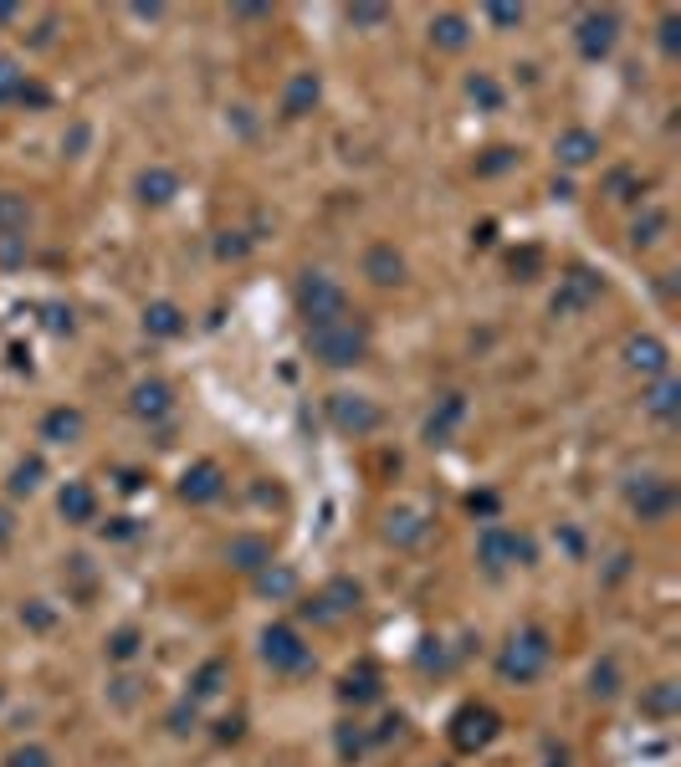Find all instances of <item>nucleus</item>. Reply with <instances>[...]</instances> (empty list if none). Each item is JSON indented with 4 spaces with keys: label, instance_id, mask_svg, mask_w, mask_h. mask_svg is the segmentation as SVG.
Masks as SVG:
<instances>
[{
    "label": "nucleus",
    "instance_id": "nucleus-1",
    "mask_svg": "<svg viewBox=\"0 0 681 767\" xmlns=\"http://www.w3.org/2000/svg\"><path fill=\"white\" fill-rule=\"evenodd\" d=\"M308 348H313V358H323L328 369H354L369 353V333L354 318H333L323 328H308Z\"/></svg>",
    "mask_w": 681,
    "mask_h": 767
},
{
    "label": "nucleus",
    "instance_id": "nucleus-2",
    "mask_svg": "<svg viewBox=\"0 0 681 767\" xmlns=\"http://www.w3.org/2000/svg\"><path fill=\"white\" fill-rule=\"evenodd\" d=\"M548 660H553L548 635H543V629H523V635H513V645L497 655V675H502V681L528 686V681H538V675L548 670Z\"/></svg>",
    "mask_w": 681,
    "mask_h": 767
},
{
    "label": "nucleus",
    "instance_id": "nucleus-3",
    "mask_svg": "<svg viewBox=\"0 0 681 767\" xmlns=\"http://www.w3.org/2000/svg\"><path fill=\"white\" fill-rule=\"evenodd\" d=\"M297 312L308 318V328H323L333 318H349V297L344 287H338L333 277H303V287H297Z\"/></svg>",
    "mask_w": 681,
    "mask_h": 767
},
{
    "label": "nucleus",
    "instance_id": "nucleus-4",
    "mask_svg": "<svg viewBox=\"0 0 681 767\" xmlns=\"http://www.w3.org/2000/svg\"><path fill=\"white\" fill-rule=\"evenodd\" d=\"M262 660L282 675H297V670H308L313 665V650L303 645V635H297L292 624H267V635H262Z\"/></svg>",
    "mask_w": 681,
    "mask_h": 767
},
{
    "label": "nucleus",
    "instance_id": "nucleus-5",
    "mask_svg": "<svg viewBox=\"0 0 681 767\" xmlns=\"http://www.w3.org/2000/svg\"><path fill=\"white\" fill-rule=\"evenodd\" d=\"M328 420L359 440V435H374L385 415H379V404H369L364 394H328Z\"/></svg>",
    "mask_w": 681,
    "mask_h": 767
},
{
    "label": "nucleus",
    "instance_id": "nucleus-6",
    "mask_svg": "<svg viewBox=\"0 0 681 767\" xmlns=\"http://www.w3.org/2000/svg\"><path fill=\"white\" fill-rule=\"evenodd\" d=\"M497 737V711L492 706H461L456 721H451V742L456 752H477Z\"/></svg>",
    "mask_w": 681,
    "mask_h": 767
},
{
    "label": "nucleus",
    "instance_id": "nucleus-7",
    "mask_svg": "<svg viewBox=\"0 0 681 767\" xmlns=\"http://www.w3.org/2000/svg\"><path fill=\"white\" fill-rule=\"evenodd\" d=\"M477 558H482L492 573H502V568H513L518 558H533V548L523 543L518 532H507V527H487V532H482V543H477Z\"/></svg>",
    "mask_w": 681,
    "mask_h": 767
},
{
    "label": "nucleus",
    "instance_id": "nucleus-8",
    "mask_svg": "<svg viewBox=\"0 0 681 767\" xmlns=\"http://www.w3.org/2000/svg\"><path fill=\"white\" fill-rule=\"evenodd\" d=\"M221 491H226V471H221L216 461H200V466H190V471H185V481H180V496H185L190 507L216 502Z\"/></svg>",
    "mask_w": 681,
    "mask_h": 767
},
{
    "label": "nucleus",
    "instance_id": "nucleus-9",
    "mask_svg": "<svg viewBox=\"0 0 681 767\" xmlns=\"http://www.w3.org/2000/svg\"><path fill=\"white\" fill-rule=\"evenodd\" d=\"M615 31H620L615 11H589V16L579 21V52H584V57H605V52L615 47Z\"/></svg>",
    "mask_w": 681,
    "mask_h": 767
},
{
    "label": "nucleus",
    "instance_id": "nucleus-10",
    "mask_svg": "<svg viewBox=\"0 0 681 767\" xmlns=\"http://www.w3.org/2000/svg\"><path fill=\"white\" fill-rule=\"evenodd\" d=\"M630 502H635V512H641L646 522H656V517H666V512L676 507V486L661 481V476H646L641 486L630 491Z\"/></svg>",
    "mask_w": 681,
    "mask_h": 767
},
{
    "label": "nucleus",
    "instance_id": "nucleus-11",
    "mask_svg": "<svg viewBox=\"0 0 681 767\" xmlns=\"http://www.w3.org/2000/svg\"><path fill=\"white\" fill-rule=\"evenodd\" d=\"M226 558H231V568H241V573H262V568L272 563V543H267V537L241 532V537H231V543H226Z\"/></svg>",
    "mask_w": 681,
    "mask_h": 767
},
{
    "label": "nucleus",
    "instance_id": "nucleus-12",
    "mask_svg": "<svg viewBox=\"0 0 681 767\" xmlns=\"http://www.w3.org/2000/svg\"><path fill=\"white\" fill-rule=\"evenodd\" d=\"M57 507H62L67 522H93L98 517V491L88 481H67L62 496H57Z\"/></svg>",
    "mask_w": 681,
    "mask_h": 767
},
{
    "label": "nucleus",
    "instance_id": "nucleus-13",
    "mask_svg": "<svg viewBox=\"0 0 681 767\" xmlns=\"http://www.w3.org/2000/svg\"><path fill=\"white\" fill-rule=\"evenodd\" d=\"M364 272H369V282H379V287H395V282H405V256H400L395 246H374V251L364 256Z\"/></svg>",
    "mask_w": 681,
    "mask_h": 767
},
{
    "label": "nucleus",
    "instance_id": "nucleus-14",
    "mask_svg": "<svg viewBox=\"0 0 681 767\" xmlns=\"http://www.w3.org/2000/svg\"><path fill=\"white\" fill-rule=\"evenodd\" d=\"M594 297H600V277H589V272H569V277H564V292L553 297V312H574V307H589Z\"/></svg>",
    "mask_w": 681,
    "mask_h": 767
},
{
    "label": "nucleus",
    "instance_id": "nucleus-15",
    "mask_svg": "<svg viewBox=\"0 0 681 767\" xmlns=\"http://www.w3.org/2000/svg\"><path fill=\"white\" fill-rule=\"evenodd\" d=\"M461 415H466V399H461V394H446V399H441V410L425 420V440H431V445H446L451 430L461 425Z\"/></svg>",
    "mask_w": 681,
    "mask_h": 767
},
{
    "label": "nucleus",
    "instance_id": "nucleus-16",
    "mask_svg": "<svg viewBox=\"0 0 681 767\" xmlns=\"http://www.w3.org/2000/svg\"><path fill=\"white\" fill-rule=\"evenodd\" d=\"M625 364L641 369V374H661V369H666V348H661L656 338H630V343H625Z\"/></svg>",
    "mask_w": 681,
    "mask_h": 767
},
{
    "label": "nucleus",
    "instance_id": "nucleus-17",
    "mask_svg": "<svg viewBox=\"0 0 681 767\" xmlns=\"http://www.w3.org/2000/svg\"><path fill=\"white\" fill-rule=\"evenodd\" d=\"M594 154H600V139H594L589 128H569L564 139H559V159L569 164V169H579V164H589Z\"/></svg>",
    "mask_w": 681,
    "mask_h": 767
},
{
    "label": "nucleus",
    "instance_id": "nucleus-18",
    "mask_svg": "<svg viewBox=\"0 0 681 767\" xmlns=\"http://www.w3.org/2000/svg\"><path fill=\"white\" fill-rule=\"evenodd\" d=\"M308 103H318V77L313 72H297L292 87H287V98H282V113L297 118V113H308Z\"/></svg>",
    "mask_w": 681,
    "mask_h": 767
},
{
    "label": "nucleus",
    "instance_id": "nucleus-19",
    "mask_svg": "<svg viewBox=\"0 0 681 767\" xmlns=\"http://www.w3.org/2000/svg\"><path fill=\"white\" fill-rule=\"evenodd\" d=\"M144 328H149L154 338H175V333L185 328V318H180L175 302H154V307L144 312Z\"/></svg>",
    "mask_w": 681,
    "mask_h": 767
},
{
    "label": "nucleus",
    "instance_id": "nucleus-20",
    "mask_svg": "<svg viewBox=\"0 0 681 767\" xmlns=\"http://www.w3.org/2000/svg\"><path fill=\"white\" fill-rule=\"evenodd\" d=\"M26 220H31V210H26V195H11V190H0V236H21V231H26Z\"/></svg>",
    "mask_w": 681,
    "mask_h": 767
},
{
    "label": "nucleus",
    "instance_id": "nucleus-21",
    "mask_svg": "<svg viewBox=\"0 0 681 767\" xmlns=\"http://www.w3.org/2000/svg\"><path fill=\"white\" fill-rule=\"evenodd\" d=\"M175 190H180V179L169 174V169H144V174H139V195H144L149 205H164Z\"/></svg>",
    "mask_w": 681,
    "mask_h": 767
},
{
    "label": "nucleus",
    "instance_id": "nucleus-22",
    "mask_svg": "<svg viewBox=\"0 0 681 767\" xmlns=\"http://www.w3.org/2000/svg\"><path fill=\"white\" fill-rule=\"evenodd\" d=\"M41 435L57 440V445H67V440L82 435V415H77V410H52L47 420H41Z\"/></svg>",
    "mask_w": 681,
    "mask_h": 767
},
{
    "label": "nucleus",
    "instance_id": "nucleus-23",
    "mask_svg": "<svg viewBox=\"0 0 681 767\" xmlns=\"http://www.w3.org/2000/svg\"><path fill=\"white\" fill-rule=\"evenodd\" d=\"M164 410H169V389H164L159 379H149V384L134 389V415H149V420H154V415H164Z\"/></svg>",
    "mask_w": 681,
    "mask_h": 767
},
{
    "label": "nucleus",
    "instance_id": "nucleus-24",
    "mask_svg": "<svg viewBox=\"0 0 681 767\" xmlns=\"http://www.w3.org/2000/svg\"><path fill=\"white\" fill-rule=\"evenodd\" d=\"M676 399H681V384H676V379H661V384L646 394V410H651L656 420H676Z\"/></svg>",
    "mask_w": 681,
    "mask_h": 767
},
{
    "label": "nucleus",
    "instance_id": "nucleus-25",
    "mask_svg": "<svg viewBox=\"0 0 681 767\" xmlns=\"http://www.w3.org/2000/svg\"><path fill=\"white\" fill-rule=\"evenodd\" d=\"M221 681H226V660H205L200 665V675L190 681V696L200 701V696H216L221 691Z\"/></svg>",
    "mask_w": 681,
    "mask_h": 767
},
{
    "label": "nucleus",
    "instance_id": "nucleus-26",
    "mask_svg": "<svg viewBox=\"0 0 681 767\" xmlns=\"http://www.w3.org/2000/svg\"><path fill=\"white\" fill-rule=\"evenodd\" d=\"M431 36L441 41V47H466V21L461 16H441V21H431Z\"/></svg>",
    "mask_w": 681,
    "mask_h": 767
},
{
    "label": "nucleus",
    "instance_id": "nucleus-27",
    "mask_svg": "<svg viewBox=\"0 0 681 767\" xmlns=\"http://www.w3.org/2000/svg\"><path fill=\"white\" fill-rule=\"evenodd\" d=\"M390 543H420V537H425V522L420 517H410V512H400V517H390Z\"/></svg>",
    "mask_w": 681,
    "mask_h": 767
},
{
    "label": "nucleus",
    "instance_id": "nucleus-28",
    "mask_svg": "<svg viewBox=\"0 0 681 767\" xmlns=\"http://www.w3.org/2000/svg\"><path fill=\"white\" fill-rule=\"evenodd\" d=\"M292 589H297V578H292L287 568H272V563L262 568V594H272V599H287Z\"/></svg>",
    "mask_w": 681,
    "mask_h": 767
},
{
    "label": "nucleus",
    "instance_id": "nucleus-29",
    "mask_svg": "<svg viewBox=\"0 0 681 767\" xmlns=\"http://www.w3.org/2000/svg\"><path fill=\"white\" fill-rule=\"evenodd\" d=\"M589 691H594V696H615V691H620V670H615V660L594 665V675H589Z\"/></svg>",
    "mask_w": 681,
    "mask_h": 767
},
{
    "label": "nucleus",
    "instance_id": "nucleus-30",
    "mask_svg": "<svg viewBox=\"0 0 681 767\" xmlns=\"http://www.w3.org/2000/svg\"><path fill=\"white\" fill-rule=\"evenodd\" d=\"M108 655L113 660H134L139 655V629H118V635L108 640Z\"/></svg>",
    "mask_w": 681,
    "mask_h": 767
},
{
    "label": "nucleus",
    "instance_id": "nucleus-31",
    "mask_svg": "<svg viewBox=\"0 0 681 767\" xmlns=\"http://www.w3.org/2000/svg\"><path fill=\"white\" fill-rule=\"evenodd\" d=\"M36 481H41V461H21V466H16V476H11V496L36 491Z\"/></svg>",
    "mask_w": 681,
    "mask_h": 767
},
{
    "label": "nucleus",
    "instance_id": "nucleus-32",
    "mask_svg": "<svg viewBox=\"0 0 681 767\" xmlns=\"http://www.w3.org/2000/svg\"><path fill=\"white\" fill-rule=\"evenodd\" d=\"M466 93H472L477 103H487V108H497V103H502V93H497V82H492V77H482V72H477L472 82H466Z\"/></svg>",
    "mask_w": 681,
    "mask_h": 767
},
{
    "label": "nucleus",
    "instance_id": "nucleus-33",
    "mask_svg": "<svg viewBox=\"0 0 681 767\" xmlns=\"http://www.w3.org/2000/svg\"><path fill=\"white\" fill-rule=\"evenodd\" d=\"M6 767H52V757L41 752V747H16V752L6 757Z\"/></svg>",
    "mask_w": 681,
    "mask_h": 767
},
{
    "label": "nucleus",
    "instance_id": "nucleus-34",
    "mask_svg": "<svg viewBox=\"0 0 681 767\" xmlns=\"http://www.w3.org/2000/svg\"><path fill=\"white\" fill-rule=\"evenodd\" d=\"M656 231H666V215H661V210H651L646 220H635V246H646V241H656Z\"/></svg>",
    "mask_w": 681,
    "mask_h": 767
},
{
    "label": "nucleus",
    "instance_id": "nucleus-35",
    "mask_svg": "<svg viewBox=\"0 0 681 767\" xmlns=\"http://www.w3.org/2000/svg\"><path fill=\"white\" fill-rule=\"evenodd\" d=\"M671 706H676V686H671V681H661V686H656V691L646 696V711H656V716H666Z\"/></svg>",
    "mask_w": 681,
    "mask_h": 767
},
{
    "label": "nucleus",
    "instance_id": "nucleus-36",
    "mask_svg": "<svg viewBox=\"0 0 681 767\" xmlns=\"http://www.w3.org/2000/svg\"><path fill=\"white\" fill-rule=\"evenodd\" d=\"M21 72H16V62H0V98H21Z\"/></svg>",
    "mask_w": 681,
    "mask_h": 767
},
{
    "label": "nucleus",
    "instance_id": "nucleus-37",
    "mask_svg": "<svg viewBox=\"0 0 681 767\" xmlns=\"http://www.w3.org/2000/svg\"><path fill=\"white\" fill-rule=\"evenodd\" d=\"M344 696H349V701H369V696H379V686H374V675H359V681H354V675H349V681H344Z\"/></svg>",
    "mask_w": 681,
    "mask_h": 767
},
{
    "label": "nucleus",
    "instance_id": "nucleus-38",
    "mask_svg": "<svg viewBox=\"0 0 681 767\" xmlns=\"http://www.w3.org/2000/svg\"><path fill=\"white\" fill-rule=\"evenodd\" d=\"M349 21H359V26H379V21H385V6H354Z\"/></svg>",
    "mask_w": 681,
    "mask_h": 767
},
{
    "label": "nucleus",
    "instance_id": "nucleus-39",
    "mask_svg": "<svg viewBox=\"0 0 681 767\" xmlns=\"http://www.w3.org/2000/svg\"><path fill=\"white\" fill-rule=\"evenodd\" d=\"M492 159H482V174H497V169H507L513 164V149H487Z\"/></svg>",
    "mask_w": 681,
    "mask_h": 767
},
{
    "label": "nucleus",
    "instance_id": "nucleus-40",
    "mask_svg": "<svg viewBox=\"0 0 681 767\" xmlns=\"http://www.w3.org/2000/svg\"><path fill=\"white\" fill-rule=\"evenodd\" d=\"M492 21H497V26H518L523 11H518V6H492Z\"/></svg>",
    "mask_w": 681,
    "mask_h": 767
},
{
    "label": "nucleus",
    "instance_id": "nucleus-41",
    "mask_svg": "<svg viewBox=\"0 0 681 767\" xmlns=\"http://www.w3.org/2000/svg\"><path fill=\"white\" fill-rule=\"evenodd\" d=\"M21 241L26 236H0V261H16L21 256Z\"/></svg>",
    "mask_w": 681,
    "mask_h": 767
},
{
    "label": "nucleus",
    "instance_id": "nucleus-42",
    "mask_svg": "<svg viewBox=\"0 0 681 767\" xmlns=\"http://www.w3.org/2000/svg\"><path fill=\"white\" fill-rule=\"evenodd\" d=\"M661 31H666V36H661V41H666V52H676V21H671V16L661 21Z\"/></svg>",
    "mask_w": 681,
    "mask_h": 767
},
{
    "label": "nucleus",
    "instance_id": "nucleus-43",
    "mask_svg": "<svg viewBox=\"0 0 681 767\" xmlns=\"http://www.w3.org/2000/svg\"><path fill=\"white\" fill-rule=\"evenodd\" d=\"M0 537H11V517L6 512H0Z\"/></svg>",
    "mask_w": 681,
    "mask_h": 767
}]
</instances>
